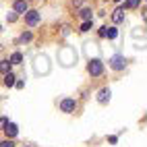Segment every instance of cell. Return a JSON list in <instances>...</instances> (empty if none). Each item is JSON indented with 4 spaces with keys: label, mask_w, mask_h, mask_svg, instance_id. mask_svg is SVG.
Wrapping results in <instances>:
<instances>
[{
    "label": "cell",
    "mask_w": 147,
    "mask_h": 147,
    "mask_svg": "<svg viewBox=\"0 0 147 147\" xmlns=\"http://www.w3.org/2000/svg\"><path fill=\"white\" fill-rule=\"evenodd\" d=\"M73 2H75L77 6H81V4H83V0H73Z\"/></svg>",
    "instance_id": "603a6c76"
},
{
    "label": "cell",
    "mask_w": 147,
    "mask_h": 147,
    "mask_svg": "<svg viewBox=\"0 0 147 147\" xmlns=\"http://www.w3.org/2000/svg\"><path fill=\"white\" fill-rule=\"evenodd\" d=\"M91 8H83V11H81V19H85V21H91Z\"/></svg>",
    "instance_id": "9a60e30c"
},
{
    "label": "cell",
    "mask_w": 147,
    "mask_h": 147,
    "mask_svg": "<svg viewBox=\"0 0 147 147\" xmlns=\"http://www.w3.org/2000/svg\"><path fill=\"white\" fill-rule=\"evenodd\" d=\"M15 79H17V77H15L13 73L4 75V85H6V87H13V85H15Z\"/></svg>",
    "instance_id": "7c38bea8"
},
{
    "label": "cell",
    "mask_w": 147,
    "mask_h": 147,
    "mask_svg": "<svg viewBox=\"0 0 147 147\" xmlns=\"http://www.w3.org/2000/svg\"><path fill=\"white\" fill-rule=\"evenodd\" d=\"M97 102H100V104H108V102H110V89H108V87H104V89H100V91H97Z\"/></svg>",
    "instance_id": "ba28073f"
},
{
    "label": "cell",
    "mask_w": 147,
    "mask_h": 147,
    "mask_svg": "<svg viewBox=\"0 0 147 147\" xmlns=\"http://www.w3.org/2000/svg\"><path fill=\"white\" fill-rule=\"evenodd\" d=\"M15 85L19 87V89H23V87H25V83H23V81H15Z\"/></svg>",
    "instance_id": "7402d4cb"
},
{
    "label": "cell",
    "mask_w": 147,
    "mask_h": 147,
    "mask_svg": "<svg viewBox=\"0 0 147 147\" xmlns=\"http://www.w3.org/2000/svg\"><path fill=\"white\" fill-rule=\"evenodd\" d=\"M124 66H126V58L122 54H114L110 58V68H114V71H124Z\"/></svg>",
    "instance_id": "3957f363"
},
{
    "label": "cell",
    "mask_w": 147,
    "mask_h": 147,
    "mask_svg": "<svg viewBox=\"0 0 147 147\" xmlns=\"http://www.w3.org/2000/svg\"><path fill=\"white\" fill-rule=\"evenodd\" d=\"M89 29H91V21H85L83 25H81V31L85 33V31H89Z\"/></svg>",
    "instance_id": "e0dca14e"
},
{
    "label": "cell",
    "mask_w": 147,
    "mask_h": 147,
    "mask_svg": "<svg viewBox=\"0 0 147 147\" xmlns=\"http://www.w3.org/2000/svg\"><path fill=\"white\" fill-rule=\"evenodd\" d=\"M116 35H118V31H116V27H106V37H108V40H114Z\"/></svg>",
    "instance_id": "4fadbf2b"
},
{
    "label": "cell",
    "mask_w": 147,
    "mask_h": 147,
    "mask_svg": "<svg viewBox=\"0 0 147 147\" xmlns=\"http://www.w3.org/2000/svg\"><path fill=\"white\" fill-rule=\"evenodd\" d=\"M112 21L114 23H122L124 21V8H116L114 15H112Z\"/></svg>",
    "instance_id": "30bf717a"
},
{
    "label": "cell",
    "mask_w": 147,
    "mask_h": 147,
    "mask_svg": "<svg viewBox=\"0 0 147 147\" xmlns=\"http://www.w3.org/2000/svg\"><path fill=\"white\" fill-rule=\"evenodd\" d=\"M139 2H141V0H129V2H126V6H131V8H137V6H139Z\"/></svg>",
    "instance_id": "ac0fdd59"
},
{
    "label": "cell",
    "mask_w": 147,
    "mask_h": 147,
    "mask_svg": "<svg viewBox=\"0 0 147 147\" xmlns=\"http://www.w3.org/2000/svg\"><path fill=\"white\" fill-rule=\"evenodd\" d=\"M58 58H60V62H62V66H71V64H75V60H77V54H75V50L73 48H62L60 52H58Z\"/></svg>",
    "instance_id": "6da1fadb"
},
{
    "label": "cell",
    "mask_w": 147,
    "mask_h": 147,
    "mask_svg": "<svg viewBox=\"0 0 147 147\" xmlns=\"http://www.w3.org/2000/svg\"><path fill=\"white\" fill-rule=\"evenodd\" d=\"M6 21H8V23H15V21H17V15H15V13H8V15H6Z\"/></svg>",
    "instance_id": "d6986e66"
},
{
    "label": "cell",
    "mask_w": 147,
    "mask_h": 147,
    "mask_svg": "<svg viewBox=\"0 0 147 147\" xmlns=\"http://www.w3.org/2000/svg\"><path fill=\"white\" fill-rule=\"evenodd\" d=\"M27 11H29L27 0H17V2H15V15H25Z\"/></svg>",
    "instance_id": "52a82bcc"
},
{
    "label": "cell",
    "mask_w": 147,
    "mask_h": 147,
    "mask_svg": "<svg viewBox=\"0 0 147 147\" xmlns=\"http://www.w3.org/2000/svg\"><path fill=\"white\" fill-rule=\"evenodd\" d=\"M11 62H8V58H4V60L2 62H0V73H2V75H8V73H11Z\"/></svg>",
    "instance_id": "8fae6325"
},
{
    "label": "cell",
    "mask_w": 147,
    "mask_h": 147,
    "mask_svg": "<svg viewBox=\"0 0 147 147\" xmlns=\"http://www.w3.org/2000/svg\"><path fill=\"white\" fill-rule=\"evenodd\" d=\"M116 2H120V0H116Z\"/></svg>",
    "instance_id": "d4e9b609"
},
{
    "label": "cell",
    "mask_w": 147,
    "mask_h": 147,
    "mask_svg": "<svg viewBox=\"0 0 147 147\" xmlns=\"http://www.w3.org/2000/svg\"><path fill=\"white\" fill-rule=\"evenodd\" d=\"M6 122H8L6 118H0V131H2V129H4V126H6Z\"/></svg>",
    "instance_id": "44dd1931"
},
{
    "label": "cell",
    "mask_w": 147,
    "mask_h": 147,
    "mask_svg": "<svg viewBox=\"0 0 147 147\" xmlns=\"http://www.w3.org/2000/svg\"><path fill=\"white\" fill-rule=\"evenodd\" d=\"M35 71H37V73H44V75H46L48 71H50V64H48V58H46L44 54L35 58Z\"/></svg>",
    "instance_id": "8992f818"
},
{
    "label": "cell",
    "mask_w": 147,
    "mask_h": 147,
    "mask_svg": "<svg viewBox=\"0 0 147 147\" xmlns=\"http://www.w3.org/2000/svg\"><path fill=\"white\" fill-rule=\"evenodd\" d=\"M21 42H31V33H29V31L23 33V35H21Z\"/></svg>",
    "instance_id": "ffe728a7"
},
{
    "label": "cell",
    "mask_w": 147,
    "mask_h": 147,
    "mask_svg": "<svg viewBox=\"0 0 147 147\" xmlns=\"http://www.w3.org/2000/svg\"><path fill=\"white\" fill-rule=\"evenodd\" d=\"M60 110L64 114H73L77 110V100H73V97H64V100L60 102Z\"/></svg>",
    "instance_id": "277c9868"
},
{
    "label": "cell",
    "mask_w": 147,
    "mask_h": 147,
    "mask_svg": "<svg viewBox=\"0 0 147 147\" xmlns=\"http://www.w3.org/2000/svg\"><path fill=\"white\" fill-rule=\"evenodd\" d=\"M0 52H2V44H0Z\"/></svg>",
    "instance_id": "cb8c5ba5"
},
{
    "label": "cell",
    "mask_w": 147,
    "mask_h": 147,
    "mask_svg": "<svg viewBox=\"0 0 147 147\" xmlns=\"http://www.w3.org/2000/svg\"><path fill=\"white\" fill-rule=\"evenodd\" d=\"M87 73H89L91 77H100V75L104 73V62L100 60V58L89 60V64H87Z\"/></svg>",
    "instance_id": "7a4b0ae2"
},
{
    "label": "cell",
    "mask_w": 147,
    "mask_h": 147,
    "mask_svg": "<svg viewBox=\"0 0 147 147\" xmlns=\"http://www.w3.org/2000/svg\"><path fill=\"white\" fill-rule=\"evenodd\" d=\"M4 135L8 137V139H13V137H17V133H19V129H17V124H13V122H6V126H4Z\"/></svg>",
    "instance_id": "9c48e42d"
},
{
    "label": "cell",
    "mask_w": 147,
    "mask_h": 147,
    "mask_svg": "<svg viewBox=\"0 0 147 147\" xmlns=\"http://www.w3.org/2000/svg\"><path fill=\"white\" fill-rule=\"evenodd\" d=\"M40 19H42L40 11H27V13H25V23H27L29 27H35L37 23H40Z\"/></svg>",
    "instance_id": "5b68a950"
},
{
    "label": "cell",
    "mask_w": 147,
    "mask_h": 147,
    "mask_svg": "<svg viewBox=\"0 0 147 147\" xmlns=\"http://www.w3.org/2000/svg\"><path fill=\"white\" fill-rule=\"evenodd\" d=\"M0 147H15V141L13 139H4L2 143H0Z\"/></svg>",
    "instance_id": "2e32d148"
},
{
    "label": "cell",
    "mask_w": 147,
    "mask_h": 147,
    "mask_svg": "<svg viewBox=\"0 0 147 147\" xmlns=\"http://www.w3.org/2000/svg\"><path fill=\"white\" fill-rule=\"evenodd\" d=\"M21 60H23V56H21V52H15V54L11 56V60H8V62H11V64H19Z\"/></svg>",
    "instance_id": "5bb4252c"
}]
</instances>
